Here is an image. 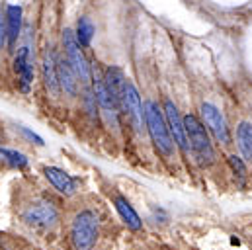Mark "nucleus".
I'll use <instances>...</instances> for the list:
<instances>
[{"mask_svg":"<svg viewBox=\"0 0 252 250\" xmlns=\"http://www.w3.org/2000/svg\"><path fill=\"white\" fill-rule=\"evenodd\" d=\"M184 127H186L189 149H191L193 156L197 158V162L203 164V166L213 164V160H215V151H213V145H211V141H209V135H207L203 124H201L195 116L189 114V116L184 118Z\"/></svg>","mask_w":252,"mask_h":250,"instance_id":"obj_2","label":"nucleus"},{"mask_svg":"<svg viewBox=\"0 0 252 250\" xmlns=\"http://www.w3.org/2000/svg\"><path fill=\"white\" fill-rule=\"evenodd\" d=\"M63 47L66 53V61L70 62V66L76 72V76L80 78V82L88 84L92 80V66L88 64V59H86L80 43L76 41V35L68 28L63 31Z\"/></svg>","mask_w":252,"mask_h":250,"instance_id":"obj_4","label":"nucleus"},{"mask_svg":"<svg viewBox=\"0 0 252 250\" xmlns=\"http://www.w3.org/2000/svg\"><path fill=\"white\" fill-rule=\"evenodd\" d=\"M41 72H43L45 90L53 98H59L61 96V84H59V76H57V59H55V53L49 49L41 57Z\"/></svg>","mask_w":252,"mask_h":250,"instance_id":"obj_9","label":"nucleus"},{"mask_svg":"<svg viewBox=\"0 0 252 250\" xmlns=\"http://www.w3.org/2000/svg\"><path fill=\"white\" fill-rule=\"evenodd\" d=\"M6 33H8V45L10 49H14L22 33V6L12 4L6 8Z\"/></svg>","mask_w":252,"mask_h":250,"instance_id":"obj_11","label":"nucleus"},{"mask_svg":"<svg viewBox=\"0 0 252 250\" xmlns=\"http://www.w3.org/2000/svg\"><path fill=\"white\" fill-rule=\"evenodd\" d=\"M201 120L221 145H231V133H229L227 122L213 104H209V102L201 104Z\"/></svg>","mask_w":252,"mask_h":250,"instance_id":"obj_7","label":"nucleus"},{"mask_svg":"<svg viewBox=\"0 0 252 250\" xmlns=\"http://www.w3.org/2000/svg\"><path fill=\"white\" fill-rule=\"evenodd\" d=\"M145 125H147V131L157 147V151L170 158L174 155V139L168 131V125H166V120H164V114L160 112L158 104L149 100L145 104Z\"/></svg>","mask_w":252,"mask_h":250,"instance_id":"obj_1","label":"nucleus"},{"mask_svg":"<svg viewBox=\"0 0 252 250\" xmlns=\"http://www.w3.org/2000/svg\"><path fill=\"white\" fill-rule=\"evenodd\" d=\"M126 80L127 78H126V74H124V70L118 68V66H110V68H106V72H104L106 88H108L112 100L116 102V106L120 108V112H122V96H124Z\"/></svg>","mask_w":252,"mask_h":250,"instance_id":"obj_10","label":"nucleus"},{"mask_svg":"<svg viewBox=\"0 0 252 250\" xmlns=\"http://www.w3.org/2000/svg\"><path fill=\"white\" fill-rule=\"evenodd\" d=\"M0 160L14 166V168H26L28 166L26 155H22L18 151H12V149H6V147H0Z\"/></svg>","mask_w":252,"mask_h":250,"instance_id":"obj_18","label":"nucleus"},{"mask_svg":"<svg viewBox=\"0 0 252 250\" xmlns=\"http://www.w3.org/2000/svg\"><path fill=\"white\" fill-rule=\"evenodd\" d=\"M98 241V217L92 211H80L70 227V243L74 250H92Z\"/></svg>","mask_w":252,"mask_h":250,"instance_id":"obj_3","label":"nucleus"},{"mask_svg":"<svg viewBox=\"0 0 252 250\" xmlns=\"http://www.w3.org/2000/svg\"><path fill=\"white\" fill-rule=\"evenodd\" d=\"M237 141H239V149H241L243 156L252 160V125L249 122L239 124V127H237Z\"/></svg>","mask_w":252,"mask_h":250,"instance_id":"obj_16","label":"nucleus"},{"mask_svg":"<svg viewBox=\"0 0 252 250\" xmlns=\"http://www.w3.org/2000/svg\"><path fill=\"white\" fill-rule=\"evenodd\" d=\"M116 209H118V213L122 215V219L126 221V225L131 231H139V229L143 227L141 217L137 215V211L131 207V203L127 201L126 197H122V195L116 197Z\"/></svg>","mask_w":252,"mask_h":250,"instance_id":"obj_15","label":"nucleus"},{"mask_svg":"<svg viewBox=\"0 0 252 250\" xmlns=\"http://www.w3.org/2000/svg\"><path fill=\"white\" fill-rule=\"evenodd\" d=\"M20 131H22V133H24V135H26L28 139H32V141H35V145H39V147H41V145H45V143H43V139H41L39 135H35L33 131H30L28 127H20Z\"/></svg>","mask_w":252,"mask_h":250,"instance_id":"obj_21","label":"nucleus"},{"mask_svg":"<svg viewBox=\"0 0 252 250\" xmlns=\"http://www.w3.org/2000/svg\"><path fill=\"white\" fill-rule=\"evenodd\" d=\"M43 174H45V178L57 188L61 193H64V195H72L74 193V180L64 170L57 168V166H45L43 168Z\"/></svg>","mask_w":252,"mask_h":250,"instance_id":"obj_14","label":"nucleus"},{"mask_svg":"<svg viewBox=\"0 0 252 250\" xmlns=\"http://www.w3.org/2000/svg\"><path fill=\"white\" fill-rule=\"evenodd\" d=\"M57 76H59V84H61V90H64L68 96H76L78 92V76L76 72L72 70L70 62L66 61L64 57L57 59Z\"/></svg>","mask_w":252,"mask_h":250,"instance_id":"obj_12","label":"nucleus"},{"mask_svg":"<svg viewBox=\"0 0 252 250\" xmlns=\"http://www.w3.org/2000/svg\"><path fill=\"white\" fill-rule=\"evenodd\" d=\"M229 164H231L233 172H235L239 178H245V176H247V166H245L243 158H239L237 155H231V156H229Z\"/></svg>","mask_w":252,"mask_h":250,"instance_id":"obj_19","label":"nucleus"},{"mask_svg":"<svg viewBox=\"0 0 252 250\" xmlns=\"http://www.w3.org/2000/svg\"><path fill=\"white\" fill-rule=\"evenodd\" d=\"M24 219H26V223H30L33 227H43L45 229V227H53L57 223L59 213L51 203L43 201V203H33L32 207H28L26 213H24Z\"/></svg>","mask_w":252,"mask_h":250,"instance_id":"obj_8","label":"nucleus"},{"mask_svg":"<svg viewBox=\"0 0 252 250\" xmlns=\"http://www.w3.org/2000/svg\"><path fill=\"white\" fill-rule=\"evenodd\" d=\"M8 41V33H6V18L2 16V8H0V51L4 47V43Z\"/></svg>","mask_w":252,"mask_h":250,"instance_id":"obj_20","label":"nucleus"},{"mask_svg":"<svg viewBox=\"0 0 252 250\" xmlns=\"http://www.w3.org/2000/svg\"><path fill=\"white\" fill-rule=\"evenodd\" d=\"M14 66H16V72H18V76H20L22 90L28 92V90H30V84H32V80H33V68H32V62H30V49H28V47H22V49H20V53L16 55Z\"/></svg>","mask_w":252,"mask_h":250,"instance_id":"obj_13","label":"nucleus"},{"mask_svg":"<svg viewBox=\"0 0 252 250\" xmlns=\"http://www.w3.org/2000/svg\"><path fill=\"white\" fill-rule=\"evenodd\" d=\"M164 120H166V125H168V131L174 139V143L180 147V151L188 156L189 155V141L188 135H186V127H184V118H180L178 114V108L174 106L172 100H164Z\"/></svg>","mask_w":252,"mask_h":250,"instance_id":"obj_6","label":"nucleus"},{"mask_svg":"<svg viewBox=\"0 0 252 250\" xmlns=\"http://www.w3.org/2000/svg\"><path fill=\"white\" fill-rule=\"evenodd\" d=\"M94 35V26L88 18H78L76 24V41L80 43V47H88Z\"/></svg>","mask_w":252,"mask_h":250,"instance_id":"obj_17","label":"nucleus"},{"mask_svg":"<svg viewBox=\"0 0 252 250\" xmlns=\"http://www.w3.org/2000/svg\"><path fill=\"white\" fill-rule=\"evenodd\" d=\"M122 112L127 116V120L131 122V125L141 131L143 129V120H145V110L141 104V96L139 90L135 88V84L127 78L126 86H124V96H122Z\"/></svg>","mask_w":252,"mask_h":250,"instance_id":"obj_5","label":"nucleus"}]
</instances>
